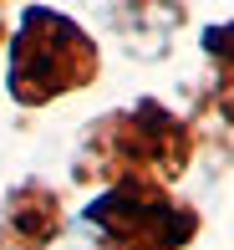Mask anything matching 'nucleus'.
<instances>
[{
	"label": "nucleus",
	"instance_id": "nucleus-1",
	"mask_svg": "<svg viewBox=\"0 0 234 250\" xmlns=\"http://www.w3.org/2000/svg\"><path fill=\"white\" fill-rule=\"evenodd\" d=\"M188 153H194V128L173 118L163 102H138L132 112H117L87 128L76 179L82 184H97V179L102 184H117V179L168 184L188 168Z\"/></svg>",
	"mask_w": 234,
	"mask_h": 250
},
{
	"label": "nucleus",
	"instance_id": "nucleus-2",
	"mask_svg": "<svg viewBox=\"0 0 234 250\" xmlns=\"http://www.w3.org/2000/svg\"><path fill=\"white\" fill-rule=\"evenodd\" d=\"M92 77H97L92 36L56 10H31L10 46V97L20 107H41L72 87H87Z\"/></svg>",
	"mask_w": 234,
	"mask_h": 250
},
{
	"label": "nucleus",
	"instance_id": "nucleus-3",
	"mask_svg": "<svg viewBox=\"0 0 234 250\" xmlns=\"http://www.w3.org/2000/svg\"><path fill=\"white\" fill-rule=\"evenodd\" d=\"M82 225L102 230L107 250H183L198 235V214L168 199L158 179H117L82 209Z\"/></svg>",
	"mask_w": 234,
	"mask_h": 250
},
{
	"label": "nucleus",
	"instance_id": "nucleus-4",
	"mask_svg": "<svg viewBox=\"0 0 234 250\" xmlns=\"http://www.w3.org/2000/svg\"><path fill=\"white\" fill-rule=\"evenodd\" d=\"M66 230V209L46 184H20L0 209V250H51Z\"/></svg>",
	"mask_w": 234,
	"mask_h": 250
},
{
	"label": "nucleus",
	"instance_id": "nucleus-5",
	"mask_svg": "<svg viewBox=\"0 0 234 250\" xmlns=\"http://www.w3.org/2000/svg\"><path fill=\"white\" fill-rule=\"evenodd\" d=\"M204 51L219 62V72H224V82H234V26H214L204 36Z\"/></svg>",
	"mask_w": 234,
	"mask_h": 250
},
{
	"label": "nucleus",
	"instance_id": "nucleus-6",
	"mask_svg": "<svg viewBox=\"0 0 234 250\" xmlns=\"http://www.w3.org/2000/svg\"><path fill=\"white\" fill-rule=\"evenodd\" d=\"M82 250H107V245H102V240H97V245H82Z\"/></svg>",
	"mask_w": 234,
	"mask_h": 250
}]
</instances>
